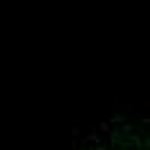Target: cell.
I'll use <instances>...</instances> for the list:
<instances>
[{"mask_svg": "<svg viewBox=\"0 0 150 150\" xmlns=\"http://www.w3.org/2000/svg\"><path fill=\"white\" fill-rule=\"evenodd\" d=\"M142 150H150V137L145 140V148H142Z\"/></svg>", "mask_w": 150, "mask_h": 150, "instance_id": "cell-1", "label": "cell"}]
</instances>
